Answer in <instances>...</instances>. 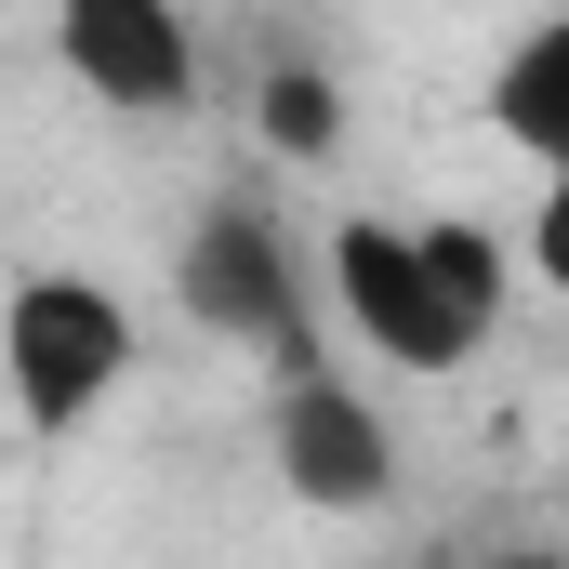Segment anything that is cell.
Returning <instances> with one entry per match:
<instances>
[{
  "mask_svg": "<svg viewBox=\"0 0 569 569\" xmlns=\"http://www.w3.org/2000/svg\"><path fill=\"white\" fill-rule=\"evenodd\" d=\"M490 569H557V557H490Z\"/></svg>",
  "mask_w": 569,
  "mask_h": 569,
  "instance_id": "30bf717a",
  "label": "cell"
},
{
  "mask_svg": "<svg viewBox=\"0 0 569 569\" xmlns=\"http://www.w3.org/2000/svg\"><path fill=\"white\" fill-rule=\"evenodd\" d=\"M53 40L107 107H186V80H199L172 0H53Z\"/></svg>",
  "mask_w": 569,
  "mask_h": 569,
  "instance_id": "277c9868",
  "label": "cell"
},
{
  "mask_svg": "<svg viewBox=\"0 0 569 569\" xmlns=\"http://www.w3.org/2000/svg\"><path fill=\"white\" fill-rule=\"evenodd\" d=\"M0 371H13V411H27V425H80V411L133 371V318H120V291L27 279L13 305H0Z\"/></svg>",
  "mask_w": 569,
  "mask_h": 569,
  "instance_id": "6da1fadb",
  "label": "cell"
},
{
  "mask_svg": "<svg viewBox=\"0 0 569 569\" xmlns=\"http://www.w3.org/2000/svg\"><path fill=\"white\" fill-rule=\"evenodd\" d=\"M331 279H345V318H358L371 358H398V371H463L477 358V318L437 291L411 226H345L331 239Z\"/></svg>",
  "mask_w": 569,
  "mask_h": 569,
  "instance_id": "7a4b0ae2",
  "label": "cell"
},
{
  "mask_svg": "<svg viewBox=\"0 0 569 569\" xmlns=\"http://www.w3.org/2000/svg\"><path fill=\"white\" fill-rule=\"evenodd\" d=\"M530 252H543V279L569 291V172H543V212H530Z\"/></svg>",
  "mask_w": 569,
  "mask_h": 569,
  "instance_id": "9c48e42d",
  "label": "cell"
},
{
  "mask_svg": "<svg viewBox=\"0 0 569 569\" xmlns=\"http://www.w3.org/2000/svg\"><path fill=\"white\" fill-rule=\"evenodd\" d=\"M425 266H437V291H450V305L490 331V305H503V266H490V239H477V226H425Z\"/></svg>",
  "mask_w": 569,
  "mask_h": 569,
  "instance_id": "ba28073f",
  "label": "cell"
},
{
  "mask_svg": "<svg viewBox=\"0 0 569 569\" xmlns=\"http://www.w3.org/2000/svg\"><path fill=\"white\" fill-rule=\"evenodd\" d=\"M186 305H199L212 331H239V345L305 358V305H291V266H279V239H266V212H199V239H186Z\"/></svg>",
  "mask_w": 569,
  "mask_h": 569,
  "instance_id": "5b68a950",
  "label": "cell"
},
{
  "mask_svg": "<svg viewBox=\"0 0 569 569\" xmlns=\"http://www.w3.org/2000/svg\"><path fill=\"white\" fill-rule=\"evenodd\" d=\"M279 477L318 503V517H358V503H385V490H398V450H385V425H371V398H358V385L291 371V398H279Z\"/></svg>",
  "mask_w": 569,
  "mask_h": 569,
  "instance_id": "3957f363",
  "label": "cell"
},
{
  "mask_svg": "<svg viewBox=\"0 0 569 569\" xmlns=\"http://www.w3.org/2000/svg\"><path fill=\"white\" fill-rule=\"evenodd\" d=\"M252 120H266L279 159H331V133H345V107H331V80H318V67H266Z\"/></svg>",
  "mask_w": 569,
  "mask_h": 569,
  "instance_id": "52a82bcc",
  "label": "cell"
},
{
  "mask_svg": "<svg viewBox=\"0 0 569 569\" xmlns=\"http://www.w3.org/2000/svg\"><path fill=\"white\" fill-rule=\"evenodd\" d=\"M490 120L530 146L543 172H569V13H543V27L503 53V80H490Z\"/></svg>",
  "mask_w": 569,
  "mask_h": 569,
  "instance_id": "8992f818",
  "label": "cell"
}]
</instances>
